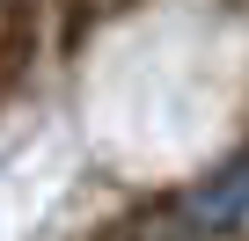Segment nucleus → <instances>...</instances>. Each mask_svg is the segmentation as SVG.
I'll use <instances>...</instances> for the list:
<instances>
[{
	"mask_svg": "<svg viewBox=\"0 0 249 241\" xmlns=\"http://www.w3.org/2000/svg\"><path fill=\"white\" fill-rule=\"evenodd\" d=\"M191 212H198L205 226H242V219H249V161H234L227 176H213V183L191 197Z\"/></svg>",
	"mask_w": 249,
	"mask_h": 241,
	"instance_id": "nucleus-1",
	"label": "nucleus"
}]
</instances>
